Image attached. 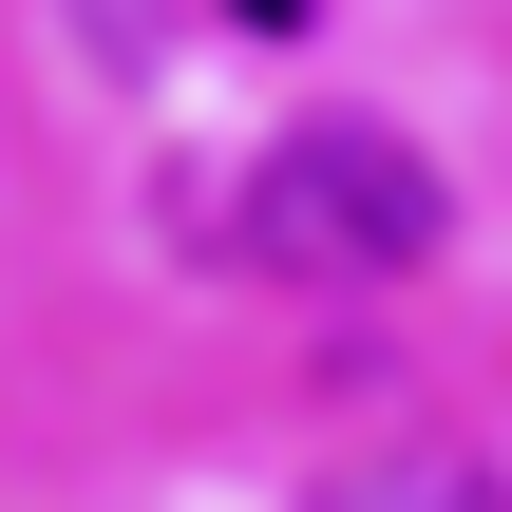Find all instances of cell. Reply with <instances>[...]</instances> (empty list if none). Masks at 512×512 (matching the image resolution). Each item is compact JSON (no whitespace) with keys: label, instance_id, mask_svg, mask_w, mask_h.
Returning <instances> with one entry per match:
<instances>
[{"label":"cell","instance_id":"1","mask_svg":"<svg viewBox=\"0 0 512 512\" xmlns=\"http://www.w3.org/2000/svg\"><path fill=\"white\" fill-rule=\"evenodd\" d=\"M209 228H228V266H266V285H418V266L456 247V190H437L418 133L304 114V133L247 152V190H228Z\"/></svg>","mask_w":512,"mask_h":512},{"label":"cell","instance_id":"3","mask_svg":"<svg viewBox=\"0 0 512 512\" xmlns=\"http://www.w3.org/2000/svg\"><path fill=\"white\" fill-rule=\"evenodd\" d=\"M228 19H247V38H304V0H228Z\"/></svg>","mask_w":512,"mask_h":512},{"label":"cell","instance_id":"2","mask_svg":"<svg viewBox=\"0 0 512 512\" xmlns=\"http://www.w3.org/2000/svg\"><path fill=\"white\" fill-rule=\"evenodd\" d=\"M304 512H512L494 456H456V437H399V456H342Z\"/></svg>","mask_w":512,"mask_h":512}]
</instances>
